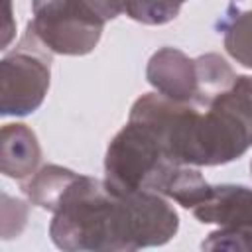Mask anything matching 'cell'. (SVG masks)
<instances>
[{
	"instance_id": "obj_1",
	"label": "cell",
	"mask_w": 252,
	"mask_h": 252,
	"mask_svg": "<svg viewBox=\"0 0 252 252\" xmlns=\"http://www.w3.org/2000/svg\"><path fill=\"white\" fill-rule=\"evenodd\" d=\"M130 120L146 124L165 156L183 165L228 163L252 146V98L238 87L203 108L146 93L132 104Z\"/></svg>"
},
{
	"instance_id": "obj_2",
	"label": "cell",
	"mask_w": 252,
	"mask_h": 252,
	"mask_svg": "<svg viewBox=\"0 0 252 252\" xmlns=\"http://www.w3.org/2000/svg\"><path fill=\"white\" fill-rule=\"evenodd\" d=\"M49 236L61 250H126L120 197L104 179L77 173L53 211Z\"/></svg>"
},
{
	"instance_id": "obj_3",
	"label": "cell",
	"mask_w": 252,
	"mask_h": 252,
	"mask_svg": "<svg viewBox=\"0 0 252 252\" xmlns=\"http://www.w3.org/2000/svg\"><path fill=\"white\" fill-rule=\"evenodd\" d=\"M177 163L171 161L158 136L142 122L130 120L110 140L104 156V183L120 195L138 189L161 193V187Z\"/></svg>"
},
{
	"instance_id": "obj_4",
	"label": "cell",
	"mask_w": 252,
	"mask_h": 252,
	"mask_svg": "<svg viewBox=\"0 0 252 252\" xmlns=\"http://www.w3.org/2000/svg\"><path fill=\"white\" fill-rule=\"evenodd\" d=\"M51 51L28 28L16 49L0 61V112L26 116L35 112L49 89Z\"/></svg>"
},
{
	"instance_id": "obj_5",
	"label": "cell",
	"mask_w": 252,
	"mask_h": 252,
	"mask_svg": "<svg viewBox=\"0 0 252 252\" xmlns=\"http://www.w3.org/2000/svg\"><path fill=\"white\" fill-rule=\"evenodd\" d=\"M28 28L51 53L87 55L98 45L104 22L81 0H32Z\"/></svg>"
},
{
	"instance_id": "obj_6",
	"label": "cell",
	"mask_w": 252,
	"mask_h": 252,
	"mask_svg": "<svg viewBox=\"0 0 252 252\" xmlns=\"http://www.w3.org/2000/svg\"><path fill=\"white\" fill-rule=\"evenodd\" d=\"M146 77L148 83L156 89V93L167 98L179 102H193L197 96L195 59L187 57L181 49H158L148 61Z\"/></svg>"
},
{
	"instance_id": "obj_7",
	"label": "cell",
	"mask_w": 252,
	"mask_h": 252,
	"mask_svg": "<svg viewBox=\"0 0 252 252\" xmlns=\"http://www.w3.org/2000/svg\"><path fill=\"white\" fill-rule=\"evenodd\" d=\"M191 213L197 220L220 228L252 226V189L236 183L213 185L211 195Z\"/></svg>"
},
{
	"instance_id": "obj_8",
	"label": "cell",
	"mask_w": 252,
	"mask_h": 252,
	"mask_svg": "<svg viewBox=\"0 0 252 252\" xmlns=\"http://www.w3.org/2000/svg\"><path fill=\"white\" fill-rule=\"evenodd\" d=\"M41 159V148L32 128L22 122H10L2 126L0 142V167L6 177L24 181L37 171Z\"/></svg>"
},
{
	"instance_id": "obj_9",
	"label": "cell",
	"mask_w": 252,
	"mask_h": 252,
	"mask_svg": "<svg viewBox=\"0 0 252 252\" xmlns=\"http://www.w3.org/2000/svg\"><path fill=\"white\" fill-rule=\"evenodd\" d=\"M75 177H77V173L73 169L49 163V165H43L41 169H37L28 179H24L20 189L24 191V195L30 199L32 205H37V207L53 213L61 195L65 193V189L69 187V183Z\"/></svg>"
},
{
	"instance_id": "obj_10",
	"label": "cell",
	"mask_w": 252,
	"mask_h": 252,
	"mask_svg": "<svg viewBox=\"0 0 252 252\" xmlns=\"http://www.w3.org/2000/svg\"><path fill=\"white\" fill-rule=\"evenodd\" d=\"M195 73H197V96L193 100L195 106L203 108L219 94L230 91L236 83V73L217 53H205L195 59Z\"/></svg>"
},
{
	"instance_id": "obj_11",
	"label": "cell",
	"mask_w": 252,
	"mask_h": 252,
	"mask_svg": "<svg viewBox=\"0 0 252 252\" xmlns=\"http://www.w3.org/2000/svg\"><path fill=\"white\" fill-rule=\"evenodd\" d=\"M213 185L201 175V171L195 165H183L177 163L171 173L167 175L161 195L167 199H173L177 205L193 211L199 207L209 195H211Z\"/></svg>"
},
{
	"instance_id": "obj_12",
	"label": "cell",
	"mask_w": 252,
	"mask_h": 252,
	"mask_svg": "<svg viewBox=\"0 0 252 252\" xmlns=\"http://www.w3.org/2000/svg\"><path fill=\"white\" fill-rule=\"evenodd\" d=\"M222 32L224 47L232 59L252 69V10H238L228 6L222 18L217 22Z\"/></svg>"
},
{
	"instance_id": "obj_13",
	"label": "cell",
	"mask_w": 252,
	"mask_h": 252,
	"mask_svg": "<svg viewBox=\"0 0 252 252\" xmlns=\"http://www.w3.org/2000/svg\"><path fill=\"white\" fill-rule=\"evenodd\" d=\"M185 0H126L124 12L134 22L146 26H163L179 16Z\"/></svg>"
},
{
	"instance_id": "obj_14",
	"label": "cell",
	"mask_w": 252,
	"mask_h": 252,
	"mask_svg": "<svg viewBox=\"0 0 252 252\" xmlns=\"http://www.w3.org/2000/svg\"><path fill=\"white\" fill-rule=\"evenodd\" d=\"M207 250H252V226L246 228H219L201 244Z\"/></svg>"
},
{
	"instance_id": "obj_15",
	"label": "cell",
	"mask_w": 252,
	"mask_h": 252,
	"mask_svg": "<svg viewBox=\"0 0 252 252\" xmlns=\"http://www.w3.org/2000/svg\"><path fill=\"white\" fill-rule=\"evenodd\" d=\"M94 16H98L104 24L108 20H114L118 14L124 12V2L126 0H81Z\"/></svg>"
},
{
	"instance_id": "obj_16",
	"label": "cell",
	"mask_w": 252,
	"mask_h": 252,
	"mask_svg": "<svg viewBox=\"0 0 252 252\" xmlns=\"http://www.w3.org/2000/svg\"><path fill=\"white\" fill-rule=\"evenodd\" d=\"M234 87H238L242 93H246V94L252 98V77H248V75H240V77H236Z\"/></svg>"
},
{
	"instance_id": "obj_17",
	"label": "cell",
	"mask_w": 252,
	"mask_h": 252,
	"mask_svg": "<svg viewBox=\"0 0 252 252\" xmlns=\"http://www.w3.org/2000/svg\"><path fill=\"white\" fill-rule=\"evenodd\" d=\"M250 175H252V161H250Z\"/></svg>"
}]
</instances>
